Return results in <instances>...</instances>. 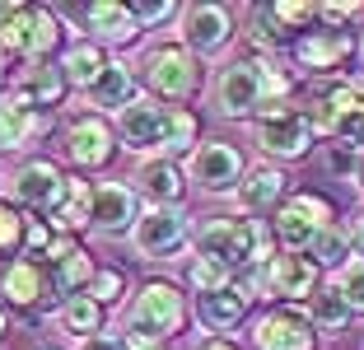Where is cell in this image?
I'll list each match as a JSON object with an SVG mask.
<instances>
[{
	"label": "cell",
	"mask_w": 364,
	"mask_h": 350,
	"mask_svg": "<svg viewBox=\"0 0 364 350\" xmlns=\"http://www.w3.org/2000/svg\"><path fill=\"white\" fill-rule=\"evenodd\" d=\"M117 136L127 140V149H136V154L168 159L178 149H196L201 122H196L187 107L159 103V98H136L131 107L117 112Z\"/></svg>",
	"instance_id": "6da1fadb"
},
{
	"label": "cell",
	"mask_w": 364,
	"mask_h": 350,
	"mask_svg": "<svg viewBox=\"0 0 364 350\" xmlns=\"http://www.w3.org/2000/svg\"><path fill=\"white\" fill-rule=\"evenodd\" d=\"M196 257L225 266L229 276L234 271H252V266H267L276 257V238H271L267 220H234V215H215L201 229L192 233Z\"/></svg>",
	"instance_id": "7a4b0ae2"
},
{
	"label": "cell",
	"mask_w": 364,
	"mask_h": 350,
	"mask_svg": "<svg viewBox=\"0 0 364 350\" xmlns=\"http://www.w3.org/2000/svg\"><path fill=\"white\" fill-rule=\"evenodd\" d=\"M187 322V299L173 280H145L122 313V336L131 346H164Z\"/></svg>",
	"instance_id": "3957f363"
},
{
	"label": "cell",
	"mask_w": 364,
	"mask_h": 350,
	"mask_svg": "<svg viewBox=\"0 0 364 350\" xmlns=\"http://www.w3.org/2000/svg\"><path fill=\"white\" fill-rule=\"evenodd\" d=\"M332 201L318 196V191H294L280 201V211L271 215V238L280 243V253H309L322 233L332 229Z\"/></svg>",
	"instance_id": "277c9868"
},
{
	"label": "cell",
	"mask_w": 364,
	"mask_h": 350,
	"mask_svg": "<svg viewBox=\"0 0 364 350\" xmlns=\"http://www.w3.org/2000/svg\"><path fill=\"white\" fill-rule=\"evenodd\" d=\"M145 85L159 103H187V98L201 89V61L182 43H168V47H154L145 56Z\"/></svg>",
	"instance_id": "5b68a950"
},
{
	"label": "cell",
	"mask_w": 364,
	"mask_h": 350,
	"mask_svg": "<svg viewBox=\"0 0 364 350\" xmlns=\"http://www.w3.org/2000/svg\"><path fill=\"white\" fill-rule=\"evenodd\" d=\"M243 173H247V159L238 154V145H229V140H196L192 164H187V182H196L210 196H234Z\"/></svg>",
	"instance_id": "8992f818"
},
{
	"label": "cell",
	"mask_w": 364,
	"mask_h": 350,
	"mask_svg": "<svg viewBox=\"0 0 364 350\" xmlns=\"http://www.w3.org/2000/svg\"><path fill=\"white\" fill-rule=\"evenodd\" d=\"M252 140H257V149H267L271 159H304L318 136H313L304 107H276V112L252 117Z\"/></svg>",
	"instance_id": "52a82bcc"
},
{
	"label": "cell",
	"mask_w": 364,
	"mask_h": 350,
	"mask_svg": "<svg viewBox=\"0 0 364 350\" xmlns=\"http://www.w3.org/2000/svg\"><path fill=\"white\" fill-rule=\"evenodd\" d=\"M210 103L220 117H229V122H252V117L262 112V56H247V61H234L225 65V75L215 80L210 89Z\"/></svg>",
	"instance_id": "ba28073f"
},
{
	"label": "cell",
	"mask_w": 364,
	"mask_h": 350,
	"mask_svg": "<svg viewBox=\"0 0 364 350\" xmlns=\"http://www.w3.org/2000/svg\"><path fill=\"white\" fill-rule=\"evenodd\" d=\"M182 243H187V215H182V206H150L131 224V248L145 262H168Z\"/></svg>",
	"instance_id": "9c48e42d"
},
{
	"label": "cell",
	"mask_w": 364,
	"mask_h": 350,
	"mask_svg": "<svg viewBox=\"0 0 364 350\" xmlns=\"http://www.w3.org/2000/svg\"><path fill=\"white\" fill-rule=\"evenodd\" d=\"M5 191H10L14 211H33V215L47 220L52 206L61 201V191H65V173L56 169L52 159H28V164H19V169L10 173Z\"/></svg>",
	"instance_id": "30bf717a"
},
{
	"label": "cell",
	"mask_w": 364,
	"mask_h": 350,
	"mask_svg": "<svg viewBox=\"0 0 364 350\" xmlns=\"http://www.w3.org/2000/svg\"><path fill=\"white\" fill-rule=\"evenodd\" d=\"M318 262L309 253H276L262 266V280H267V299H289V308L299 299L318 295Z\"/></svg>",
	"instance_id": "8fae6325"
},
{
	"label": "cell",
	"mask_w": 364,
	"mask_h": 350,
	"mask_svg": "<svg viewBox=\"0 0 364 350\" xmlns=\"http://www.w3.org/2000/svg\"><path fill=\"white\" fill-rule=\"evenodd\" d=\"M112 154H117V131L107 127L98 112L75 117L65 127V159L75 164V169H107Z\"/></svg>",
	"instance_id": "7c38bea8"
},
{
	"label": "cell",
	"mask_w": 364,
	"mask_h": 350,
	"mask_svg": "<svg viewBox=\"0 0 364 350\" xmlns=\"http://www.w3.org/2000/svg\"><path fill=\"white\" fill-rule=\"evenodd\" d=\"M234 38V14L225 5H187L182 10V47L192 56H220Z\"/></svg>",
	"instance_id": "4fadbf2b"
},
{
	"label": "cell",
	"mask_w": 364,
	"mask_h": 350,
	"mask_svg": "<svg viewBox=\"0 0 364 350\" xmlns=\"http://www.w3.org/2000/svg\"><path fill=\"white\" fill-rule=\"evenodd\" d=\"M252 341H257V350H318V332L309 327V318L299 308H289V304L267 313L257 322V332H252Z\"/></svg>",
	"instance_id": "5bb4252c"
},
{
	"label": "cell",
	"mask_w": 364,
	"mask_h": 350,
	"mask_svg": "<svg viewBox=\"0 0 364 350\" xmlns=\"http://www.w3.org/2000/svg\"><path fill=\"white\" fill-rule=\"evenodd\" d=\"M355 56V38L350 28H309L294 38V61L304 70H336L341 61Z\"/></svg>",
	"instance_id": "9a60e30c"
},
{
	"label": "cell",
	"mask_w": 364,
	"mask_h": 350,
	"mask_svg": "<svg viewBox=\"0 0 364 350\" xmlns=\"http://www.w3.org/2000/svg\"><path fill=\"white\" fill-rule=\"evenodd\" d=\"M285 191H289L285 173H280L276 164H257V169H247L243 182L234 187V201H238L243 215H276L280 201H285Z\"/></svg>",
	"instance_id": "2e32d148"
},
{
	"label": "cell",
	"mask_w": 364,
	"mask_h": 350,
	"mask_svg": "<svg viewBox=\"0 0 364 350\" xmlns=\"http://www.w3.org/2000/svg\"><path fill=\"white\" fill-rule=\"evenodd\" d=\"M136 191L127 182H94V215H89V229L98 233H131L136 224Z\"/></svg>",
	"instance_id": "e0dca14e"
},
{
	"label": "cell",
	"mask_w": 364,
	"mask_h": 350,
	"mask_svg": "<svg viewBox=\"0 0 364 350\" xmlns=\"http://www.w3.org/2000/svg\"><path fill=\"white\" fill-rule=\"evenodd\" d=\"M131 191H140L150 206H182V191H187V173L173 159H145L131 173Z\"/></svg>",
	"instance_id": "ac0fdd59"
},
{
	"label": "cell",
	"mask_w": 364,
	"mask_h": 350,
	"mask_svg": "<svg viewBox=\"0 0 364 350\" xmlns=\"http://www.w3.org/2000/svg\"><path fill=\"white\" fill-rule=\"evenodd\" d=\"M65 75H61V65H52V61H23V70L14 75V89L10 94L19 98V103H28V107H52V103H61L65 98Z\"/></svg>",
	"instance_id": "d6986e66"
},
{
	"label": "cell",
	"mask_w": 364,
	"mask_h": 350,
	"mask_svg": "<svg viewBox=\"0 0 364 350\" xmlns=\"http://www.w3.org/2000/svg\"><path fill=\"white\" fill-rule=\"evenodd\" d=\"M136 98H140V85H136V75H131V65L112 61V56H107L103 75L85 89V107H98V112H122Z\"/></svg>",
	"instance_id": "ffe728a7"
},
{
	"label": "cell",
	"mask_w": 364,
	"mask_h": 350,
	"mask_svg": "<svg viewBox=\"0 0 364 350\" xmlns=\"http://www.w3.org/2000/svg\"><path fill=\"white\" fill-rule=\"evenodd\" d=\"M0 295H5V304H14V308H43L47 295H52V280H47L43 266L14 257V262L0 271Z\"/></svg>",
	"instance_id": "44dd1931"
},
{
	"label": "cell",
	"mask_w": 364,
	"mask_h": 350,
	"mask_svg": "<svg viewBox=\"0 0 364 350\" xmlns=\"http://www.w3.org/2000/svg\"><path fill=\"white\" fill-rule=\"evenodd\" d=\"M247 318V299L238 285L210 290V295H196V322L205 332H215V341H225V332H234Z\"/></svg>",
	"instance_id": "7402d4cb"
},
{
	"label": "cell",
	"mask_w": 364,
	"mask_h": 350,
	"mask_svg": "<svg viewBox=\"0 0 364 350\" xmlns=\"http://www.w3.org/2000/svg\"><path fill=\"white\" fill-rule=\"evenodd\" d=\"M85 19H89V33H94L98 47H131L140 38V23L131 19V10L122 0H94Z\"/></svg>",
	"instance_id": "603a6c76"
},
{
	"label": "cell",
	"mask_w": 364,
	"mask_h": 350,
	"mask_svg": "<svg viewBox=\"0 0 364 350\" xmlns=\"http://www.w3.org/2000/svg\"><path fill=\"white\" fill-rule=\"evenodd\" d=\"M89 215H94V182H85V178H65L61 201H56V206H52V215H47L52 233H65V238H75V233H85V229H89Z\"/></svg>",
	"instance_id": "cb8c5ba5"
},
{
	"label": "cell",
	"mask_w": 364,
	"mask_h": 350,
	"mask_svg": "<svg viewBox=\"0 0 364 350\" xmlns=\"http://www.w3.org/2000/svg\"><path fill=\"white\" fill-rule=\"evenodd\" d=\"M47 131V112L19 103L14 94L0 98V149H23Z\"/></svg>",
	"instance_id": "d4e9b609"
},
{
	"label": "cell",
	"mask_w": 364,
	"mask_h": 350,
	"mask_svg": "<svg viewBox=\"0 0 364 350\" xmlns=\"http://www.w3.org/2000/svg\"><path fill=\"white\" fill-rule=\"evenodd\" d=\"M94 271H98V266L89 262V253H85V248H75L70 257H61L56 266H47L52 295H61V304H65V299H75V295H85L89 280H94Z\"/></svg>",
	"instance_id": "484cf974"
},
{
	"label": "cell",
	"mask_w": 364,
	"mask_h": 350,
	"mask_svg": "<svg viewBox=\"0 0 364 350\" xmlns=\"http://www.w3.org/2000/svg\"><path fill=\"white\" fill-rule=\"evenodd\" d=\"M304 318H309V327L318 332V336H341V332L350 327V308L336 295V285H327L309 299V313H304Z\"/></svg>",
	"instance_id": "4316f807"
},
{
	"label": "cell",
	"mask_w": 364,
	"mask_h": 350,
	"mask_svg": "<svg viewBox=\"0 0 364 350\" xmlns=\"http://www.w3.org/2000/svg\"><path fill=\"white\" fill-rule=\"evenodd\" d=\"M103 65H107V56H103V47H98V43H70V47H65V56H61L65 85H75L80 94L94 85L98 75H103Z\"/></svg>",
	"instance_id": "83f0119b"
},
{
	"label": "cell",
	"mask_w": 364,
	"mask_h": 350,
	"mask_svg": "<svg viewBox=\"0 0 364 350\" xmlns=\"http://www.w3.org/2000/svg\"><path fill=\"white\" fill-rule=\"evenodd\" d=\"M56 327L85 341V336H94V332H103V308L89 295H75V299H65V304L56 308Z\"/></svg>",
	"instance_id": "f1b7e54d"
},
{
	"label": "cell",
	"mask_w": 364,
	"mask_h": 350,
	"mask_svg": "<svg viewBox=\"0 0 364 350\" xmlns=\"http://www.w3.org/2000/svg\"><path fill=\"white\" fill-rule=\"evenodd\" d=\"M247 43H257L262 52H280V47H294V38L276 23L271 5H252L247 10Z\"/></svg>",
	"instance_id": "f546056e"
},
{
	"label": "cell",
	"mask_w": 364,
	"mask_h": 350,
	"mask_svg": "<svg viewBox=\"0 0 364 350\" xmlns=\"http://www.w3.org/2000/svg\"><path fill=\"white\" fill-rule=\"evenodd\" d=\"M61 19L43 5H33V28H28V61H47V56L61 47Z\"/></svg>",
	"instance_id": "4dcf8cb0"
},
{
	"label": "cell",
	"mask_w": 364,
	"mask_h": 350,
	"mask_svg": "<svg viewBox=\"0 0 364 350\" xmlns=\"http://www.w3.org/2000/svg\"><path fill=\"white\" fill-rule=\"evenodd\" d=\"M23 224H28V215L14 211L10 201H0V262L10 266V257L23 253Z\"/></svg>",
	"instance_id": "1f68e13d"
},
{
	"label": "cell",
	"mask_w": 364,
	"mask_h": 350,
	"mask_svg": "<svg viewBox=\"0 0 364 350\" xmlns=\"http://www.w3.org/2000/svg\"><path fill=\"white\" fill-rule=\"evenodd\" d=\"M336 295L346 299V308L350 313H364V257H355V262H346L341 271H336Z\"/></svg>",
	"instance_id": "d6a6232c"
},
{
	"label": "cell",
	"mask_w": 364,
	"mask_h": 350,
	"mask_svg": "<svg viewBox=\"0 0 364 350\" xmlns=\"http://www.w3.org/2000/svg\"><path fill=\"white\" fill-rule=\"evenodd\" d=\"M309 257L318 262V271H322V266H327V271H332V266H346V257H350V238H346V233L332 224V229H327L318 243L309 248Z\"/></svg>",
	"instance_id": "836d02e7"
},
{
	"label": "cell",
	"mask_w": 364,
	"mask_h": 350,
	"mask_svg": "<svg viewBox=\"0 0 364 350\" xmlns=\"http://www.w3.org/2000/svg\"><path fill=\"white\" fill-rule=\"evenodd\" d=\"M271 14H276V23L294 38V33H309V23L318 19V5H309V0H276Z\"/></svg>",
	"instance_id": "e575fe53"
},
{
	"label": "cell",
	"mask_w": 364,
	"mask_h": 350,
	"mask_svg": "<svg viewBox=\"0 0 364 350\" xmlns=\"http://www.w3.org/2000/svg\"><path fill=\"white\" fill-rule=\"evenodd\" d=\"M187 285H192L196 295H210V290H225V285H234V276H229L225 266L205 262V257H192V262H187Z\"/></svg>",
	"instance_id": "d590c367"
},
{
	"label": "cell",
	"mask_w": 364,
	"mask_h": 350,
	"mask_svg": "<svg viewBox=\"0 0 364 350\" xmlns=\"http://www.w3.org/2000/svg\"><path fill=\"white\" fill-rule=\"evenodd\" d=\"M122 290H127V276H122L117 266H98V271H94V280H89V290H85V295L94 299L98 308H107V304H117V299H122Z\"/></svg>",
	"instance_id": "8d00e7d4"
},
{
	"label": "cell",
	"mask_w": 364,
	"mask_h": 350,
	"mask_svg": "<svg viewBox=\"0 0 364 350\" xmlns=\"http://www.w3.org/2000/svg\"><path fill=\"white\" fill-rule=\"evenodd\" d=\"M127 10H131V19L140 23V33H145V23H164V19H173V14H178V0H131Z\"/></svg>",
	"instance_id": "74e56055"
},
{
	"label": "cell",
	"mask_w": 364,
	"mask_h": 350,
	"mask_svg": "<svg viewBox=\"0 0 364 350\" xmlns=\"http://www.w3.org/2000/svg\"><path fill=\"white\" fill-rule=\"evenodd\" d=\"M80 350H131V341L122 332H94V336L80 341Z\"/></svg>",
	"instance_id": "f35d334b"
},
{
	"label": "cell",
	"mask_w": 364,
	"mask_h": 350,
	"mask_svg": "<svg viewBox=\"0 0 364 350\" xmlns=\"http://www.w3.org/2000/svg\"><path fill=\"white\" fill-rule=\"evenodd\" d=\"M346 238H350V248H355V257H364V211L350 220V229H346Z\"/></svg>",
	"instance_id": "ab89813d"
},
{
	"label": "cell",
	"mask_w": 364,
	"mask_h": 350,
	"mask_svg": "<svg viewBox=\"0 0 364 350\" xmlns=\"http://www.w3.org/2000/svg\"><path fill=\"white\" fill-rule=\"evenodd\" d=\"M350 182H355V187L364 191V149H360V154H355V169H350Z\"/></svg>",
	"instance_id": "60d3db41"
},
{
	"label": "cell",
	"mask_w": 364,
	"mask_h": 350,
	"mask_svg": "<svg viewBox=\"0 0 364 350\" xmlns=\"http://www.w3.org/2000/svg\"><path fill=\"white\" fill-rule=\"evenodd\" d=\"M201 350H238V346H234V341H205Z\"/></svg>",
	"instance_id": "b9f144b4"
},
{
	"label": "cell",
	"mask_w": 364,
	"mask_h": 350,
	"mask_svg": "<svg viewBox=\"0 0 364 350\" xmlns=\"http://www.w3.org/2000/svg\"><path fill=\"white\" fill-rule=\"evenodd\" d=\"M5 332H10V313H5V304H0V341H5Z\"/></svg>",
	"instance_id": "7bdbcfd3"
},
{
	"label": "cell",
	"mask_w": 364,
	"mask_h": 350,
	"mask_svg": "<svg viewBox=\"0 0 364 350\" xmlns=\"http://www.w3.org/2000/svg\"><path fill=\"white\" fill-rule=\"evenodd\" d=\"M131 350H164V346H131Z\"/></svg>",
	"instance_id": "ee69618b"
},
{
	"label": "cell",
	"mask_w": 364,
	"mask_h": 350,
	"mask_svg": "<svg viewBox=\"0 0 364 350\" xmlns=\"http://www.w3.org/2000/svg\"><path fill=\"white\" fill-rule=\"evenodd\" d=\"M0 89H5V70H0Z\"/></svg>",
	"instance_id": "f6af8a7d"
},
{
	"label": "cell",
	"mask_w": 364,
	"mask_h": 350,
	"mask_svg": "<svg viewBox=\"0 0 364 350\" xmlns=\"http://www.w3.org/2000/svg\"><path fill=\"white\" fill-rule=\"evenodd\" d=\"M43 350H52V346H43Z\"/></svg>",
	"instance_id": "bcb514c9"
}]
</instances>
